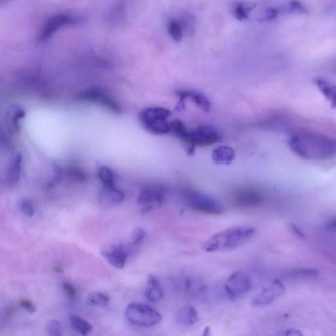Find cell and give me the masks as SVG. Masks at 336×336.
Returning a JSON list of instances; mask_svg holds the SVG:
<instances>
[{
	"mask_svg": "<svg viewBox=\"0 0 336 336\" xmlns=\"http://www.w3.org/2000/svg\"><path fill=\"white\" fill-rule=\"evenodd\" d=\"M19 207H20L22 212L25 214V216L32 218L34 215V208L31 201L29 200H22L19 203Z\"/></svg>",
	"mask_w": 336,
	"mask_h": 336,
	"instance_id": "4dcf8cb0",
	"label": "cell"
},
{
	"mask_svg": "<svg viewBox=\"0 0 336 336\" xmlns=\"http://www.w3.org/2000/svg\"><path fill=\"white\" fill-rule=\"evenodd\" d=\"M285 292V286L279 280H275L272 285L255 296L251 301V305L255 307L265 306L271 304L279 298Z\"/></svg>",
	"mask_w": 336,
	"mask_h": 336,
	"instance_id": "7c38bea8",
	"label": "cell"
},
{
	"mask_svg": "<svg viewBox=\"0 0 336 336\" xmlns=\"http://www.w3.org/2000/svg\"><path fill=\"white\" fill-rule=\"evenodd\" d=\"M25 116V111L19 106L11 107L6 112L5 123L8 131L12 134L20 131V121Z\"/></svg>",
	"mask_w": 336,
	"mask_h": 336,
	"instance_id": "5bb4252c",
	"label": "cell"
},
{
	"mask_svg": "<svg viewBox=\"0 0 336 336\" xmlns=\"http://www.w3.org/2000/svg\"><path fill=\"white\" fill-rule=\"evenodd\" d=\"M290 228H291L292 231H293L297 236H299V237L301 238H305V234L304 233V232H303L300 228H299L297 225L294 224V223H291V224H290Z\"/></svg>",
	"mask_w": 336,
	"mask_h": 336,
	"instance_id": "74e56055",
	"label": "cell"
},
{
	"mask_svg": "<svg viewBox=\"0 0 336 336\" xmlns=\"http://www.w3.org/2000/svg\"><path fill=\"white\" fill-rule=\"evenodd\" d=\"M166 188L160 185L145 186L140 192L138 198L139 205L142 206L143 211L150 210L154 205H161L166 197Z\"/></svg>",
	"mask_w": 336,
	"mask_h": 336,
	"instance_id": "30bf717a",
	"label": "cell"
},
{
	"mask_svg": "<svg viewBox=\"0 0 336 336\" xmlns=\"http://www.w3.org/2000/svg\"><path fill=\"white\" fill-rule=\"evenodd\" d=\"M183 142L187 145L188 151L192 154L195 147L211 146L222 141V136L218 129L210 125H198L188 130Z\"/></svg>",
	"mask_w": 336,
	"mask_h": 336,
	"instance_id": "8992f818",
	"label": "cell"
},
{
	"mask_svg": "<svg viewBox=\"0 0 336 336\" xmlns=\"http://www.w3.org/2000/svg\"><path fill=\"white\" fill-rule=\"evenodd\" d=\"M212 158L216 164L229 165L235 160V152L230 147H218L212 152Z\"/></svg>",
	"mask_w": 336,
	"mask_h": 336,
	"instance_id": "ac0fdd59",
	"label": "cell"
},
{
	"mask_svg": "<svg viewBox=\"0 0 336 336\" xmlns=\"http://www.w3.org/2000/svg\"><path fill=\"white\" fill-rule=\"evenodd\" d=\"M146 235L145 231L142 227L134 229L131 234V242L133 245H138L142 242Z\"/></svg>",
	"mask_w": 336,
	"mask_h": 336,
	"instance_id": "1f68e13d",
	"label": "cell"
},
{
	"mask_svg": "<svg viewBox=\"0 0 336 336\" xmlns=\"http://www.w3.org/2000/svg\"><path fill=\"white\" fill-rule=\"evenodd\" d=\"M288 145L295 155L303 159L324 160L336 155L335 139L315 132H296L290 137Z\"/></svg>",
	"mask_w": 336,
	"mask_h": 336,
	"instance_id": "6da1fadb",
	"label": "cell"
},
{
	"mask_svg": "<svg viewBox=\"0 0 336 336\" xmlns=\"http://www.w3.org/2000/svg\"><path fill=\"white\" fill-rule=\"evenodd\" d=\"M125 316L131 324L142 327L156 326L162 322L159 312L144 303H132L125 308Z\"/></svg>",
	"mask_w": 336,
	"mask_h": 336,
	"instance_id": "5b68a950",
	"label": "cell"
},
{
	"mask_svg": "<svg viewBox=\"0 0 336 336\" xmlns=\"http://www.w3.org/2000/svg\"><path fill=\"white\" fill-rule=\"evenodd\" d=\"M22 164H23L22 155L17 153L13 158L9 168L7 174V182L9 185H14L20 180Z\"/></svg>",
	"mask_w": 336,
	"mask_h": 336,
	"instance_id": "ffe728a7",
	"label": "cell"
},
{
	"mask_svg": "<svg viewBox=\"0 0 336 336\" xmlns=\"http://www.w3.org/2000/svg\"><path fill=\"white\" fill-rule=\"evenodd\" d=\"M182 23H183V25H181L183 30H188V32H189L190 34H192V32L194 31L193 28L194 29L195 28V18L191 14H186L183 15Z\"/></svg>",
	"mask_w": 336,
	"mask_h": 336,
	"instance_id": "f546056e",
	"label": "cell"
},
{
	"mask_svg": "<svg viewBox=\"0 0 336 336\" xmlns=\"http://www.w3.org/2000/svg\"><path fill=\"white\" fill-rule=\"evenodd\" d=\"M62 288L64 293L66 294L69 298L72 299V300L76 298L77 295V289L72 284L68 283V282H64L62 283Z\"/></svg>",
	"mask_w": 336,
	"mask_h": 336,
	"instance_id": "d6a6232c",
	"label": "cell"
},
{
	"mask_svg": "<svg viewBox=\"0 0 336 336\" xmlns=\"http://www.w3.org/2000/svg\"><path fill=\"white\" fill-rule=\"evenodd\" d=\"M168 33L175 42H181L183 36V29L181 23L173 19L169 22L168 25Z\"/></svg>",
	"mask_w": 336,
	"mask_h": 336,
	"instance_id": "d4e9b609",
	"label": "cell"
},
{
	"mask_svg": "<svg viewBox=\"0 0 336 336\" xmlns=\"http://www.w3.org/2000/svg\"><path fill=\"white\" fill-rule=\"evenodd\" d=\"M256 8V4L251 2H239L234 8L233 15L237 20L242 21L248 18L249 13Z\"/></svg>",
	"mask_w": 336,
	"mask_h": 336,
	"instance_id": "7402d4cb",
	"label": "cell"
},
{
	"mask_svg": "<svg viewBox=\"0 0 336 336\" xmlns=\"http://www.w3.org/2000/svg\"><path fill=\"white\" fill-rule=\"evenodd\" d=\"M264 200L263 194L254 188H242L236 190L232 194L231 201L235 208L239 209H252L261 205Z\"/></svg>",
	"mask_w": 336,
	"mask_h": 336,
	"instance_id": "ba28073f",
	"label": "cell"
},
{
	"mask_svg": "<svg viewBox=\"0 0 336 336\" xmlns=\"http://www.w3.org/2000/svg\"><path fill=\"white\" fill-rule=\"evenodd\" d=\"M80 97L82 100L97 104L114 114H120L122 112L118 103L108 93L101 88H89L82 92Z\"/></svg>",
	"mask_w": 336,
	"mask_h": 336,
	"instance_id": "9c48e42d",
	"label": "cell"
},
{
	"mask_svg": "<svg viewBox=\"0 0 336 336\" xmlns=\"http://www.w3.org/2000/svg\"><path fill=\"white\" fill-rule=\"evenodd\" d=\"M285 335H292V336H300L302 335L300 333V331L296 330V329H288L285 331V333H283Z\"/></svg>",
	"mask_w": 336,
	"mask_h": 336,
	"instance_id": "f35d334b",
	"label": "cell"
},
{
	"mask_svg": "<svg viewBox=\"0 0 336 336\" xmlns=\"http://www.w3.org/2000/svg\"><path fill=\"white\" fill-rule=\"evenodd\" d=\"M210 329L209 327H207V328H205V331H204L203 335H209L210 334Z\"/></svg>",
	"mask_w": 336,
	"mask_h": 336,
	"instance_id": "60d3db41",
	"label": "cell"
},
{
	"mask_svg": "<svg viewBox=\"0 0 336 336\" xmlns=\"http://www.w3.org/2000/svg\"><path fill=\"white\" fill-rule=\"evenodd\" d=\"M177 94L181 101L189 99L206 112H209L211 110V103L203 93L194 90H181L177 92Z\"/></svg>",
	"mask_w": 336,
	"mask_h": 336,
	"instance_id": "9a60e30c",
	"label": "cell"
},
{
	"mask_svg": "<svg viewBox=\"0 0 336 336\" xmlns=\"http://www.w3.org/2000/svg\"><path fill=\"white\" fill-rule=\"evenodd\" d=\"M79 22L77 17L67 14H58L53 15L45 22L39 35L38 40L43 42L50 38L58 30L65 26Z\"/></svg>",
	"mask_w": 336,
	"mask_h": 336,
	"instance_id": "8fae6325",
	"label": "cell"
},
{
	"mask_svg": "<svg viewBox=\"0 0 336 336\" xmlns=\"http://www.w3.org/2000/svg\"><path fill=\"white\" fill-rule=\"evenodd\" d=\"M66 173L67 175L75 181L84 182L86 180V173L79 168L73 167V168L67 169Z\"/></svg>",
	"mask_w": 336,
	"mask_h": 336,
	"instance_id": "f1b7e54d",
	"label": "cell"
},
{
	"mask_svg": "<svg viewBox=\"0 0 336 336\" xmlns=\"http://www.w3.org/2000/svg\"><path fill=\"white\" fill-rule=\"evenodd\" d=\"M252 288V282L246 273L241 272L233 273L225 282L224 289L227 298L231 301L241 298L248 294Z\"/></svg>",
	"mask_w": 336,
	"mask_h": 336,
	"instance_id": "52a82bcc",
	"label": "cell"
},
{
	"mask_svg": "<svg viewBox=\"0 0 336 336\" xmlns=\"http://www.w3.org/2000/svg\"><path fill=\"white\" fill-rule=\"evenodd\" d=\"M145 296L151 302H157L164 298L163 288L160 285V281L154 275H150L149 277Z\"/></svg>",
	"mask_w": 336,
	"mask_h": 336,
	"instance_id": "2e32d148",
	"label": "cell"
},
{
	"mask_svg": "<svg viewBox=\"0 0 336 336\" xmlns=\"http://www.w3.org/2000/svg\"><path fill=\"white\" fill-rule=\"evenodd\" d=\"M255 232L251 227H230L211 236L203 245V249L208 252L235 250L250 241Z\"/></svg>",
	"mask_w": 336,
	"mask_h": 336,
	"instance_id": "7a4b0ae2",
	"label": "cell"
},
{
	"mask_svg": "<svg viewBox=\"0 0 336 336\" xmlns=\"http://www.w3.org/2000/svg\"><path fill=\"white\" fill-rule=\"evenodd\" d=\"M101 253L110 265L120 270L124 267L128 256V252L122 244L110 246L102 250Z\"/></svg>",
	"mask_w": 336,
	"mask_h": 336,
	"instance_id": "4fadbf2b",
	"label": "cell"
},
{
	"mask_svg": "<svg viewBox=\"0 0 336 336\" xmlns=\"http://www.w3.org/2000/svg\"><path fill=\"white\" fill-rule=\"evenodd\" d=\"M290 8L294 12L300 13V14H306L309 13L306 6L299 0H292L290 2Z\"/></svg>",
	"mask_w": 336,
	"mask_h": 336,
	"instance_id": "836d02e7",
	"label": "cell"
},
{
	"mask_svg": "<svg viewBox=\"0 0 336 336\" xmlns=\"http://www.w3.org/2000/svg\"><path fill=\"white\" fill-rule=\"evenodd\" d=\"M279 11L275 8H268L266 10L265 14L260 19V21H272L278 17Z\"/></svg>",
	"mask_w": 336,
	"mask_h": 336,
	"instance_id": "d590c367",
	"label": "cell"
},
{
	"mask_svg": "<svg viewBox=\"0 0 336 336\" xmlns=\"http://www.w3.org/2000/svg\"><path fill=\"white\" fill-rule=\"evenodd\" d=\"M315 84L325 98L330 103L331 107L336 108V84L320 78L315 80Z\"/></svg>",
	"mask_w": 336,
	"mask_h": 336,
	"instance_id": "d6986e66",
	"label": "cell"
},
{
	"mask_svg": "<svg viewBox=\"0 0 336 336\" xmlns=\"http://www.w3.org/2000/svg\"><path fill=\"white\" fill-rule=\"evenodd\" d=\"M181 195L185 205L194 212L216 216L224 212V208L220 201L198 190L185 188L182 190Z\"/></svg>",
	"mask_w": 336,
	"mask_h": 336,
	"instance_id": "277c9868",
	"label": "cell"
},
{
	"mask_svg": "<svg viewBox=\"0 0 336 336\" xmlns=\"http://www.w3.org/2000/svg\"><path fill=\"white\" fill-rule=\"evenodd\" d=\"M88 301L95 306L106 307L109 304L110 299L108 295L102 292H93L89 295Z\"/></svg>",
	"mask_w": 336,
	"mask_h": 336,
	"instance_id": "484cf974",
	"label": "cell"
},
{
	"mask_svg": "<svg viewBox=\"0 0 336 336\" xmlns=\"http://www.w3.org/2000/svg\"><path fill=\"white\" fill-rule=\"evenodd\" d=\"M326 228L331 231H336V220L331 221L326 225Z\"/></svg>",
	"mask_w": 336,
	"mask_h": 336,
	"instance_id": "ab89813d",
	"label": "cell"
},
{
	"mask_svg": "<svg viewBox=\"0 0 336 336\" xmlns=\"http://www.w3.org/2000/svg\"><path fill=\"white\" fill-rule=\"evenodd\" d=\"M198 311L192 305H185L177 313V321L184 326H192L198 322Z\"/></svg>",
	"mask_w": 336,
	"mask_h": 336,
	"instance_id": "e0dca14e",
	"label": "cell"
},
{
	"mask_svg": "<svg viewBox=\"0 0 336 336\" xmlns=\"http://www.w3.org/2000/svg\"><path fill=\"white\" fill-rule=\"evenodd\" d=\"M97 174L104 186H114L115 177L113 171L108 166L99 167Z\"/></svg>",
	"mask_w": 336,
	"mask_h": 336,
	"instance_id": "603a6c76",
	"label": "cell"
},
{
	"mask_svg": "<svg viewBox=\"0 0 336 336\" xmlns=\"http://www.w3.org/2000/svg\"><path fill=\"white\" fill-rule=\"evenodd\" d=\"M47 334L52 336L62 335L61 325L57 320H52L47 325Z\"/></svg>",
	"mask_w": 336,
	"mask_h": 336,
	"instance_id": "83f0119b",
	"label": "cell"
},
{
	"mask_svg": "<svg viewBox=\"0 0 336 336\" xmlns=\"http://www.w3.org/2000/svg\"><path fill=\"white\" fill-rule=\"evenodd\" d=\"M55 272L56 273H62L63 272V270L61 267H59V266H57V267H55Z\"/></svg>",
	"mask_w": 336,
	"mask_h": 336,
	"instance_id": "b9f144b4",
	"label": "cell"
},
{
	"mask_svg": "<svg viewBox=\"0 0 336 336\" xmlns=\"http://www.w3.org/2000/svg\"><path fill=\"white\" fill-rule=\"evenodd\" d=\"M69 320L73 328L82 335L90 334L93 331L92 325L79 316L71 315Z\"/></svg>",
	"mask_w": 336,
	"mask_h": 336,
	"instance_id": "44dd1931",
	"label": "cell"
},
{
	"mask_svg": "<svg viewBox=\"0 0 336 336\" xmlns=\"http://www.w3.org/2000/svg\"><path fill=\"white\" fill-rule=\"evenodd\" d=\"M19 305L20 306L27 311L28 313L33 314L36 311V307L35 305L29 300H25V299H22L19 301Z\"/></svg>",
	"mask_w": 336,
	"mask_h": 336,
	"instance_id": "e575fe53",
	"label": "cell"
},
{
	"mask_svg": "<svg viewBox=\"0 0 336 336\" xmlns=\"http://www.w3.org/2000/svg\"><path fill=\"white\" fill-rule=\"evenodd\" d=\"M294 274L302 277H316L319 275V272L316 270H301L295 272Z\"/></svg>",
	"mask_w": 336,
	"mask_h": 336,
	"instance_id": "8d00e7d4",
	"label": "cell"
},
{
	"mask_svg": "<svg viewBox=\"0 0 336 336\" xmlns=\"http://www.w3.org/2000/svg\"><path fill=\"white\" fill-rule=\"evenodd\" d=\"M188 130L185 123L180 120H174L170 122V133L183 140Z\"/></svg>",
	"mask_w": 336,
	"mask_h": 336,
	"instance_id": "4316f807",
	"label": "cell"
},
{
	"mask_svg": "<svg viewBox=\"0 0 336 336\" xmlns=\"http://www.w3.org/2000/svg\"><path fill=\"white\" fill-rule=\"evenodd\" d=\"M171 112L162 107H149L140 112L139 120L142 127L153 135L162 136L170 133Z\"/></svg>",
	"mask_w": 336,
	"mask_h": 336,
	"instance_id": "3957f363",
	"label": "cell"
},
{
	"mask_svg": "<svg viewBox=\"0 0 336 336\" xmlns=\"http://www.w3.org/2000/svg\"><path fill=\"white\" fill-rule=\"evenodd\" d=\"M103 193L111 203H120L124 199V193L115 185L104 186Z\"/></svg>",
	"mask_w": 336,
	"mask_h": 336,
	"instance_id": "cb8c5ba5",
	"label": "cell"
}]
</instances>
